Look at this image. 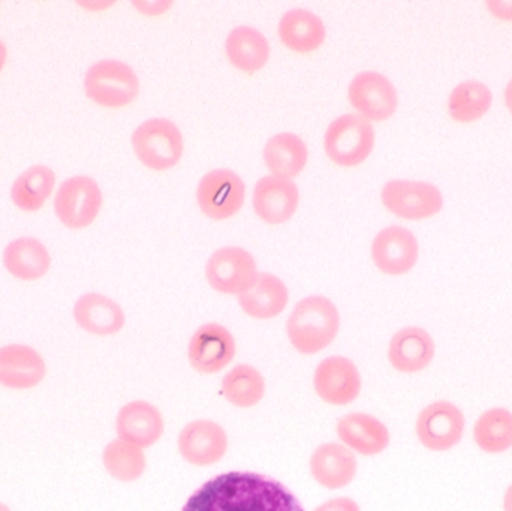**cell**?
I'll list each match as a JSON object with an SVG mask.
<instances>
[{
    "instance_id": "obj_1",
    "label": "cell",
    "mask_w": 512,
    "mask_h": 511,
    "mask_svg": "<svg viewBox=\"0 0 512 511\" xmlns=\"http://www.w3.org/2000/svg\"><path fill=\"white\" fill-rule=\"evenodd\" d=\"M182 511H304L279 482L255 473L231 471L204 483Z\"/></svg>"
},
{
    "instance_id": "obj_2",
    "label": "cell",
    "mask_w": 512,
    "mask_h": 511,
    "mask_svg": "<svg viewBox=\"0 0 512 511\" xmlns=\"http://www.w3.org/2000/svg\"><path fill=\"white\" fill-rule=\"evenodd\" d=\"M339 330V309L324 296L300 300L286 321L289 342L304 356H315L330 347Z\"/></svg>"
},
{
    "instance_id": "obj_3",
    "label": "cell",
    "mask_w": 512,
    "mask_h": 511,
    "mask_svg": "<svg viewBox=\"0 0 512 511\" xmlns=\"http://www.w3.org/2000/svg\"><path fill=\"white\" fill-rule=\"evenodd\" d=\"M132 147L144 167L167 171L176 167L185 152V140L176 123L168 119H149L132 134Z\"/></svg>"
},
{
    "instance_id": "obj_4",
    "label": "cell",
    "mask_w": 512,
    "mask_h": 511,
    "mask_svg": "<svg viewBox=\"0 0 512 511\" xmlns=\"http://www.w3.org/2000/svg\"><path fill=\"white\" fill-rule=\"evenodd\" d=\"M375 147V129L360 114H343L330 123L324 137L328 158L340 167L363 164Z\"/></svg>"
},
{
    "instance_id": "obj_5",
    "label": "cell",
    "mask_w": 512,
    "mask_h": 511,
    "mask_svg": "<svg viewBox=\"0 0 512 511\" xmlns=\"http://www.w3.org/2000/svg\"><path fill=\"white\" fill-rule=\"evenodd\" d=\"M84 90L101 107L122 108L137 99L140 80L126 63L113 59L101 60L86 72Z\"/></svg>"
},
{
    "instance_id": "obj_6",
    "label": "cell",
    "mask_w": 512,
    "mask_h": 511,
    "mask_svg": "<svg viewBox=\"0 0 512 511\" xmlns=\"http://www.w3.org/2000/svg\"><path fill=\"white\" fill-rule=\"evenodd\" d=\"M381 200L388 212L406 221L432 218L444 207L439 188L412 180H391L382 188Z\"/></svg>"
},
{
    "instance_id": "obj_7",
    "label": "cell",
    "mask_w": 512,
    "mask_h": 511,
    "mask_svg": "<svg viewBox=\"0 0 512 511\" xmlns=\"http://www.w3.org/2000/svg\"><path fill=\"white\" fill-rule=\"evenodd\" d=\"M101 207V188L89 176H74L65 180L54 201L57 218L72 230H83L92 225Z\"/></svg>"
},
{
    "instance_id": "obj_8",
    "label": "cell",
    "mask_w": 512,
    "mask_h": 511,
    "mask_svg": "<svg viewBox=\"0 0 512 511\" xmlns=\"http://www.w3.org/2000/svg\"><path fill=\"white\" fill-rule=\"evenodd\" d=\"M245 198V182L231 170L210 171L198 183V207L213 221H227L236 216L242 210Z\"/></svg>"
},
{
    "instance_id": "obj_9",
    "label": "cell",
    "mask_w": 512,
    "mask_h": 511,
    "mask_svg": "<svg viewBox=\"0 0 512 511\" xmlns=\"http://www.w3.org/2000/svg\"><path fill=\"white\" fill-rule=\"evenodd\" d=\"M258 266L254 255L239 246H225L207 261L206 279L216 293L239 296L254 284Z\"/></svg>"
},
{
    "instance_id": "obj_10",
    "label": "cell",
    "mask_w": 512,
    "mask_h": 511,
    "mask_svg": "<svg viewBox=\"0 0 512 511\" xmlns=\"http://www.w3.org/2000/svg\"><path fill=\"white\" fill-rule=\"evenodd\" d=\"M237 353L233 333L219 323L198 327L188 345L192 369L201 375H216L233 363Z\"/></svg>"
},
{
    "instance_id": "obj_11",
    "label": "cell",
    "mask_w": 512,
    "mask_h": 511,
    "mask_svg": "<svg viewBox=\"0 0 512 511\" xmlns=\"http://www.w3.org/2000/svg\"><path fill=\"white\" fill-rule=\"evenodd\" d=\"M418 440L432 452H448L462 440L465 416L448 401H438L421 411L415 425Z\"/></svg>"
},
{
    "instance_id": "obj_12",
    "label": "cell",
    "mask_w": 512,
    "mask_h": 511,
    "mask_svg": "<svg viewBox=\"0 0 512 511\" xmlns=\"http://www.w3.org/2000/svg\"><path fill=\"white\" fill-rule=\"evenodd\" d=\"M363 387L360 371L351 359L328 357L316 366L313 389L322 402L334 407H345L357 401Z\"/></svg>"
},
{
    "instance_id": "obj_13",
    "label": "cell",
    "mask_w": 512,
    "mask_h": 511,
    "mask_svg": "<svg viewBox=\"0 0 512 511\" xmlns=\"http://www.w3.org/2000/svg\"><path fill=\"white\" fill-rule=\"evenodd\" d=\"M228 434L213 420H194L180 431L177 449L183 461L194 467L218 464L228 452Z\"/></svg>"
},
{
    "instance_id": "obj_14",
    "label": "cell",
    "mask_w": 512,
    "mask_h": 511,
    "mask_svg": "<svg viewBox=\"0 0 512 511\" xmlns=\"http://www.w3.org/2000/svg\"><path fill=\"white\" fill-rule=\"evenodd\" d=\"M348 99L369 122H385L394 116L399 105L393 83L385 75L373 71L361 72L351 81Z\"/></svg>"
},
{
    "instance_id": "obj_15",
    "label": "cell",
    "mask_w": 512,
    "mask_h": 511,
    "mask_svg": "<svg viewBox=\"0 0 512 511\" xmlns=\"http://www.w3.org/2000/svg\"><path fill=\"white\" fill-rule=\"evenodd\" d=\"M418 255L417 237L408 228L391 225L379 231L373 239L372 260L384 275H406L414 269Z\"/></svg>"
},
{
    "instance_id": "obj_16",
    "label": "cell",
    "mask_w": 512,
    "mask_h": 511,
    "mask_svg": "<svg viewBox=\"0 0 512 511\" xmlns=\"http://www.w3.org/2000/svg\"><path fill=\"white\" fill-rule=\"evenodd\" d=\"M313 480L328 491H339L354 482L358 462L342 443H325L313 450L309 461Z\"/></svg>"
},
{
    "instance_id": "obj_17",
    "label": "cell",
    "mask_w": 512,
    "mask_h": 511,
    "mask_svg": "<svg viewBox=\"0 0 512 511\" xmlns=\"http://www.w3.org/2000/svg\"><path fill=\"white\" fill-rule=\"evenodd\" d=\"M116 431L120 440L141 449L155 446L165 432L164 416L147 401H132L117 414Z\"/></svg>"
},
{
    "instance_id": "obj_18",
    "label": "cell",
    "mask_w": 512,
    "mask_h": 511,
    "mask_svg": "<svg viewBox=\"0 0 512 511\" xmlns=\"http://www.w3.org/2000/svg\"><path fill=\"white\" fill-rule=\"evenodd\" d=\"M297 185L291 180L276 176H265L256 183L254 189V210L256 216L268 225L288 222L297 212Z\"/></svg>"
},
{
    "instance_id": "obj_19",
    "label": "cell",
    "mask_w": 512,
    "mask_h": 511,
    "mask_svg": "<svg viewBox=\"0 0 512 511\" xmlns=\"http://www.w3.org/2000/svg\"><path fill=\"white\" fill-rule=\"evenodd\" d=\"M336 432L340 443L357 455L376 456L390 446V431L372 414H346L337 422Z\"/></svg>"
},
{
    "instance_id": "obj_20",
    "label": "cell",
    "mask_w": 512,
    "mask_h": 511,
    "mask_svg": "<svg viewBox=\"0 0 512 511\" xmlns=\"http://www.w3.org/2000/svg\"><path fill=\"white\" fill-rule=\"evenodd\" d=\"M45 375L47 365L38 351L18 344L0 348V384L6 389H33Z\"/></svg>"
},
{
    "instance_id": "obj_21",
    "label": "cell",
    "mask_w": 512,
    "mask_h": 511,
    "mask_svg": "<svg viewBox=\"0 0 512 511\" xmlns=\"http://www.w3.org/2000/svg\"><path fill=\"white\" fill-rule=\"evenodd\" d=\"M435 341L421 327H405L391 338L388 362L402 374H418L432 363Z\"/></svg>"
},
{
    "instance_id": "obj_22",
    "label": "cell",
    "mask_w": 512,
    "mask_h": 511,
    "mask_svg": "<svg viewBox=\"0 0 512 511\" xmlns=\"http://www.w3.org/2000/svg\"><path fill=\"white\" fill-rule=\"evenodd\" d=\"M74 320L84 332L111 336L125 327L126 317L119 303L98 293L81 296L74 306Z\"/></svg>"
},
{
    "instance_id": "obj_23",
    "label": "cell",
    "mask_w": 512,
    "mask_h": 511,
    "mask_svg": "<svg viewBox=\"0 0 512 511\" xmlns=\"http://www.w3.org/2000/svg\"><path fill=\"white\" fill-rule=\"evenodd\" d=\"M242 311L255 320H273L279 317L289 302L285 282L271 273H258L254 284L239 294Z\"/></svg>"
},
{
    "instance_id": "obj_24",
    "label": "cell",
    "mask_w": 512,
    "mask_h": 511,
    "mask_svg": "<svg viewBox=\"0 0 512 511\" xmlns=\"http://www.w3.org/2000/svg\"><path fill=\"white\" fill-rule=\"evenodd\" d=\"M280 42L288 50L298 54L313 53L324 44V23L318 15L303 8L286 12L277 27Z\"/></svg>"
},
{
    "instance_id": "obj_25",
    "label": "cell",
    "mask_w": 512,
    "mask_h": 511,
    "mask_svg": "<svg viewBox=\"0 0 512 511\" xmlns=\"http://www.w3.org/2000/svg\"><path fill=\"white\" fill-rule=\"evenodd\" d=\"M225 51L231 65L249 75L261 71L270 59V44L255 27L239 26L231 30Z\"/></svg>"
},
{
    "instance_id": "obj_26",
    "label": "cell",
    "mask_w": 512,
    "mask_h": 511,
    "mask_svg": "<svg viewBox=\"0 0 512 511\" xmlns=\"http://www.w3.org/2000/svg\"><path fill=\"white\" fill-rule=\"evenodd\" d=\"M262 155L271 176L291 180L306 167L309 150L298 135L282 132L265 143Z\"/></svg>"
},
{
    "instance_id": "obj_27",
    "label": "cell",
    "mask_w": 512,
    "mask_h": 511,
    "mask_svg": "<svg viewBox=\"0 0 512 511\" xmlns=\"http://www.w3.org/2000/svg\"><path fill=\"white\" fill-rule=\"evenodd\" d=\"M5 269L20 281H36L50 270L51 258L47 248L33 237L12 240L3 252Z\"/></svg>"
},
{
    "instance_id": "obj_28",
    "label": "cell",
    "mask_w": 512,
    "mask_h": 511,
    "mask_svg": "<svg viewBox=\"0 0 512 511\" xmlns=\"http://www.w3.org/2000/svg\"><path fill=\"white\" fill-rule=\"evenodd\" d=\"M265 378L259 369L240 363L222 378V395L237 408H254L265 396Z\"/></svg>"
},
{
    "instance_id": "obj_29",
    "label": "cell",
    "mask_w": 512,
    "mask_h": 511,
    "mask_svg": "<svg viewBox=\"0 0 512 511\" xmlns=\"http://www.w3.org/2000/svg\"><path fill=\"white\" fill-rule=\"evenodd\" d=\"M56 176L45 165H33L17 177L11 188V200L23 212H38L53 192Z\"/></svg>"
},
{
    "instance_id": "obj_30",
    "label": "cell",
    "mask_w": 512,
    "mask_h": 511,
    "mask_svg": "<svg viewBox=\"0 0 512 511\" xmlns=\"http://www.w3.org/2000/svg\"><path fill=\"white\" fill-rule=\"evenodd\" d=\"M493 93L486 84L468 80L454 87L448 99V113L459 123L477 122L492 107Z\"/></svg>"
},
{
    "instance_id": "obj_31",
    "label": "cell",
    "mask_w": 512,
    "mask_h": 511,
    "mask_svg": "<svg viewBox=\"0 0 512 511\" xmlns=\"http://www.w3.org/2000/svg\"><path fill=\"white\" fill-rule=\"evenodd\" d=\"M474 440L483 452L499 455L512 447V413L507 408H492L475 423Z\"/></svg>"
},
{
    "instance_id": "obj_32",
    "label": "cell",
    "mask_w": 512,
    "mask_h": 511,
    "mask_svg": "<svg viewBox=\"0 0 512 511\" xmlns=\"http://www.w3.org/2000/svg\"><path fill=\"white\" fill-rule=\"evenodd\" d=\"M102 462L107 473L122 483L137 482L147 467L143 449L120 438L107 444L102 453Z\"/></svg>"
},
{
    "instance_id": "obj_33",
    "label": "cell",
    "mask_w": 512,
    "mask_h": 511,
    "mask_svg": "<svg viewBox=\"0 0 512 511\" xmlns=\"http://www.w3.org/2000/svg\"><path fill=\"white\" fill-rule=\"evenodd\" d=\"M313 511H361L357 501L348 497L333 498L325 501Z\"/></svg>"
},
{
    "instance_id": "obj_34",
    "label": "cell",
    "mask_w": 512,
    "mask_h": 511,
    "mask_svg": "<svg viewBox=\"0 0 512 511\" xmlns=\"http://www.w3.org/2000/svg\"><path fill=\"white\" fill-rule=\"evenodd\" d=\"M487 6H489V11L495 17L501 18V20L512 21V2L492 0V2H487Z\"/></svg>"
},
{
    "instance_id": "obj_35",
    "label": "cell",
    "mask_w": 512,
    "mask_h": 511,
    "mask_svg": "<svg viewBox=\"0 0 512 511\" xmlns=\"http://www.w3.org/2000/svg\"><path fill=\"white\" fill-rule=\"evenodd\" d=\"M505 104H507L508 110L512 114V80L508 83L507 89H505Z\"/></svg>"
},
{
    "instance_id": "obj_36",
    "label": "cell",
    "mask_w": 512,
    "mask_h": 511,
    "mask_svg": "<svg viewBox=\"0 0 512 511\" xmlns=\"http://www.w3.org/2000/svg\"><path fill=\"white\" fill-rule=\"evenodd\" d=\"M504 510L512 511V485L507 489V492H505Z\"/></svg>"
},
{
    "instance_id": "obj_37",
    "label": "cell",
    "mask_w": 512,
    "mask_h": 511,
    "mask_svg": "<svg viewBox=\"0 0 512 511\" xmlns=\"http://www.w3.org/2000/svg\"><path fill=\"white\" fill-rule=\"evenodd\" d=\"M6 57H8V51H6L5 44L0 41V71H2L3 66H5Z\"/></svg>"
},
{
    "instance_id": "obj_38",
    "label": "cell",
    "mask_w": 512,
    "mask_h": 511,
    "mask_svg": "<svg viewBox=\"0 0 512 511\" xmlns=\"http://www.w3.org/2000/svg\"><path fill=\"white\" fill-rule=\"evenodd\" d=\"M0 511H11L9 507H6L5 504L0 503Z\"/></svg>"
}]
</instances>
